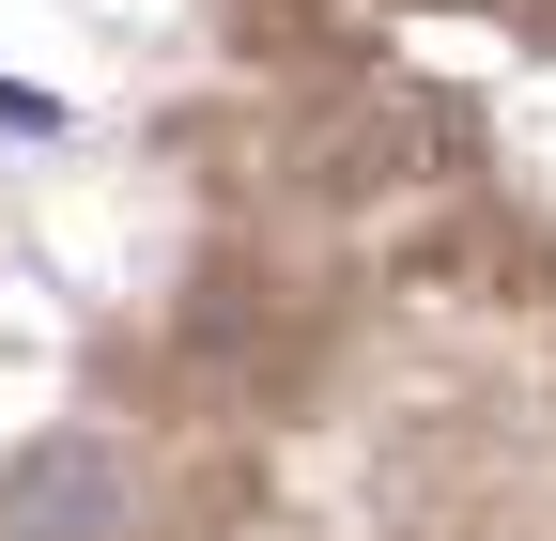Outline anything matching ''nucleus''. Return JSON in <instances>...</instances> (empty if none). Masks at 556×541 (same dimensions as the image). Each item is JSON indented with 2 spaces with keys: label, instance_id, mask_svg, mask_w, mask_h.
Returning <instances> with one entry per match:
<instances>
[{
  "label": "nucleus",
  "instance_id": "obj_1",
  "mask_svg": "<svg viewBox=\"0 0 556 541\" xmlns=\"http://www.w3.org/2000/svg\"><path fill=\"white\" fill-rule=\"evenodd\" d=\"M109 449L78 433V449H31L16 464V495H0V541H109Z\"/></svg>",
  "mask_w": 556,
  "mask_h": 541
},
{
  "label": "nucleus",
  "instance_id": "obj_2",
  "mask_svg": "<svg viewBox=\"0 0 556 541\" xmlns=\"http://www.w3.org/2000/svg\"><path fill=\"white\" fill-rule=\"evenodd\" d=\"M0 124H16V140H47V124H62V109H47L31 78H0Z\"/></svg>",
  "mask_w": 556,
  "mask_h": 541
}]
</instances>
